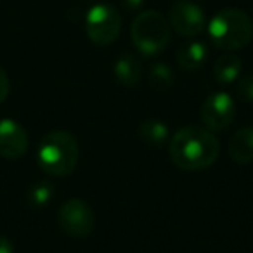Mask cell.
I'll return each instance as SVG.
<instances>
[{
  "mask_svg": "<svg viewBox=\"0 0 253 253\" xmlns=\"http://www.w3.org/2000/svg\"><path fill=\"white\" fill-rule=\"evenodd\" d=\"M238 94L243 101L253 102V73H248L239 78L238 82Z\"/></svg>",
  "mask_w": 253,
  "mask_h": 253,
  "instance_id": "e0dca14e",
  "label": "cell"
},
{
  "mask_svg": "<svg viewBox=\"0 0 253 253\" xmlns=\"http://www.w3.org/2000/svg\"><path fill=\"white\" fill-rule=\"evenodd\" d=\"M28 149V134L14 120L0 122V156L18 160Z\"/></svg>",
  "mask_w": 253,
  "mask_h": 253,
  "instance_id": "9c48e42d",
  "label": "cell"
},
{
  "mask_svg": "<svg viewBox=\"0 0 253 253\" xmlns=\"http://www.w3.org/2000/svg\"><path fill=\"white\" fill-rule=\"evenodd\" d=\"M220 153V142L207 126H182L170 142V158L179 169L194 172L213 165Z\"/></svg>",
  "mask_w": 253,
  "mask_h": 253,
  "instance_id": "6da1fadb",
  "label": "cell"
},
{
  "mask_svg": "<svg viewBox=\"0 0 253 253\" xmlns=\"http://www.w3.org/2000/svg\"><path fill=\"white\" fill-rule=\"evenodd\" d=\"M243 63L236 54H224L213 64V75L218 84H232L239 78Z\"/></svg>",
  "mask_w": 253,
  "mask_h": 253,
  "instance_id": "4fadbf2b",
  "label": "cell"
},
{
  "mask_svg": "<svg viewBox=\"0 0 253 253\" xmlns=\"http://www.w3.org/2000/svg\"><path fill=\"white\" fill-rule=\"evenodd\" d=\"M130 35L139 52L144 56H156L169 45L170 25L160 12L144 11L134 19Z\"/></svg>",
  "mask_w": 253,
  "mask_h": 253,
  "instance_id": "277c9868",
  "label": "cell"
},
{
  "mask_svg": "<svg viewBox=\"0 0 253 253\" xmlns=\"http://www.w3.org/2000/svg\"><path fill=\"white\" fill-rule=\"evenodd\" d=\"M236 115L234 101L225 92H217L207 97L201 106V118L208 130L222 132L232 123Z\"/></svg>",
  "mask_w": 253,
  "mask_h": 253,
  "instance_id": "52a82bcc",
  "label": "cell"
},
{
  "mask_svg": "<svg viewBox=\"0 0 253 253\" xmlns=\"http://www.w3.org/2000/svg\"><path fill=\"white\" fill-rule=\"evenodd\" d=\"M210 39L222 50H239L253 39V23L241 9L227 7L213 16L208 25Z\"/></svg>",
  "mask_w": 253,
  "mask_h": 253,
  "instance_id": "3957f363",
  "label": "cell"
},
{
  "mask_svg": "<svg viewBox=\"0 0 253 253\" xmlns=\"http://www.w3.org/2000/svg\"><path fill=\"white\" fill-rule=\"evenodd\" d=\"M149 84H151L153 88L156 90H169L172 88V85L175 84V75H173L172 68L165 63H155L151 68H149Z\"/></svg>",
  "mask_w": 253,
  "mask_h": 253,
  "instance_id": "9a60e30c",
  "label": "cell"
},
{
  "mask_svg": "<svg viewBox=\"0 0 253 253\" xmlns=\"http://www.w3.org/2000/svg\"><path fill=\"white\" fill-rule=\"evenodd\" d=\"M229 156L239 165L253 162V126H243L229 141Z\"/></svg>",
  "mask_w": 253,
  "mask_h": 253,
  "instance_id": "30bf717a",
  "label": "cell"
},
{
  "mask_svg": "<svg viewBox=\"0 0 253 253\" xmlns=\"http://www.w3.org/2000/svg\"><path fill=\"white\" fill-rule=\"evenodd\" d=\"M115 77L125 87H134L142 75V64L132 54H122L115 63Z\"/></svg>",
  "mask_w": 253,
  "mask_h": 253,
  "instance_id": "8fae6325",
  "label": "cell"
},
{
  "mask_svg": "<svg viewBox=\"0 0 253 253\" xmlns=\"http://www.w3.org/2000/svg\"><path fill=\"white\" fill-rule=\"evenodd\" d=\"M0 253H14V246L7 238L0 236Z\"/></svg>",
  "mask_w": 253,
  "mask_h": 253,
  "instance_id": "d6986e66",
  "label": "cell"
},
{
  "mask_svg": "<svg viewBox=\"0 0 253 253\" xmlns=\"http://www.w3.org/2000/svg\"><path fill=\"white\" fill-rule=\"evenodd\" d=\"M122 4L125 5L126 9H132V11H135V9H141L142 7L144 0H122Z\"/></svg>",
  "mask_w": 253,
  "mask_h": 253,
  "instance_id": "ffe728a7",
  "label": "cell"
},
{
  "mask_svg": "<svg viewBox=\"0 0 253 253\" xmlns=\"http://www.w3.org/2000/svg\"><path fill=\"white\" fill-rule=\"evenodd\" d=\"M169 25L179 35L196 37L205 28V12L191 0H177L170 9Z\"/></svg>",
  "mask_w": 253,
  "mask_h": 253,
  "instance_id": "ba28073f",
  "label": "cell"
},
{
  "mask_svg": "<svg viewBox=\"0 0 253 253\" xmlns=\"http://www.w3.org/2000/svg\"><path fill=\"white\" fill-rule=\"evenodd\" d=\"M59 225L73 238H87L95 225L94 210L84 200L71 198L59 208Z\"/></svg>",
  "mask_w": 253,
  "mask_h": 253,
  "instance_id": "8992f818",
  "label": "cell"
},
{
  "mask_svg": "<svg viewBox=\"0 0 253 253\" xmlns=\"http://www.w3.org/2000/svg\"><path fill=\"white\" fill-rule=\"evenodd\" d=\"M139 135L144 142H148L149 146H162L169 139V128L163 122L155 118L144 120L139 125Z\"/></svg>",
  "mask_w": 253,
  "mask_h": 253,
  "instance_id": "5bb4252c",
  "label": "cell"
},
{
  "mask_svg": "<svg viewBox=\"0 0 253 253\" xmlns=\"http://www.w3.org/2000/svg\"><path fill=\"white\" fill-rule=\"evenodd\" d=\"M207 57H208V50L205 47V43L201 42H191L177 50V64L182 70L187 71L200 70L205 64V61H207Z\"/></svg>",
  "mask_w": 253,
  "mask_h": 253,
  "instance_id": "7c38bea8",
  "label": "cell"
},
{
  "mask_svg": "<svg viewBox=\"0 0 253 253\" xmlns=\"http://www.w3.org/2000/svg\"><path fill=\"white\" fill-rule=\"evenodd\" d=\"M87 35L95 45H109L122 32V18L109 4H95L85 18Z\"/></svg>",
  "mask_w": 253,
  "mask_h": 253,
  "instance_id": "5b68a950",
  "label": "cell"
},
{
  "mask_svg": "<svg viewBox=\"0 0 253 253\" xmlns=\"http://www.w3.org/2000/svg\"><path fill=\"white\" fill-rule=\"evenodd\" d=\"M78 162L77 139L66 130H52L40 141L39 165L43 172L54 177H66Z\"/></svg>",
  "mask_w": 253,
  "mask_h": 253,
  "instance_id": "7a4b0ae2",
  "label": "cell"
},
{
  "mask_svg": "<svg viewBox=\"0 0 253 253\" xmlns=\"http://www.w3.org/2000/svg\"><path fill=\"white\" fill-rule=\"evenodd\" d=\"M54 194V187L50 182H39L30 189V203L35 205V207H43L50 201Z\"/></svg>",
  "mask_w": 253,
  "mask_h": 253,
  "instance_id": "2e32d148",
  "label": "cell"
},
{
  "mask_svg": "<svg viewBox=\"0 0 253 253\" xmlns=\"http://www.w3.org/2000/svg\"><path fill=\"white\" fill-rule=\"evenodd\" d=\"M9 88H11V84H9V78L5 75V71L0 68V102H4L9 95Z\"/></svg>",
  "mask_w": 253,
  "mask_h": 253,
  "instance_id": "ac0fdd59",
  "label": "cell"
}]
</instances>
